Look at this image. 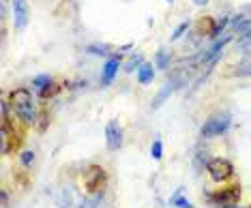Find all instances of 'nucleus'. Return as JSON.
<instances>
[{
	"instance_id": "nucleus-1",
	"label": "nucleus",
	"mask_w": 251,
	"mask_h": 208,
	"mask_svg": "<svg viewBox=\"0 0 251 208\" xmlns=\"http://www.w3.org/2000/svg\"><path fill=\"white\" fill-rule=\"evenodd\" d=\"M9 105L13 107L15 116H18L26 127L37 125V116H39V114H37V109H35V103H32L30 90H26V88H15V90L9 95Z\"/></svg>"
},
{
	"instance_id": "nucleus-2",
	"label": "nucleus",
	"mask_w": 251,
	"mask_h": 208,
	"mask_svg": "<svg viewBox=\"0 0 251 208\" xmlns=\"http://www.w3.org/2000/svg\"><path fill=\"white\" fill-rule=\"evenodd\" d=\"M82 181H84V187H86L88 193L99 195V191H103V187H105V182H107L105 167H101V165H88L86 170H84Z\"/></svg>"
},
{
	"instance_id": "nucleus-3",
	"label": "nucleus",
	"mask_w": 251,
	"mask_h": 208,
	"mask_svg": "<svg viewBox=\"0 0 251 208\" xmlns=\"http://www.w3.org/2000/svg\"><path fill=\"white\" fill-rule=\"evenodd\" d=\"M206 200L210 204H215L217 208H224V206H236L238 200H241V184H230L226 189H219L215 193H208Z\"/></svg>"
},
{
	"instance_id": "nucleus-4",
	"label": "nucleus",
	"mask_w": 251,
	"mask_h": 208,
	"mask_svg": "<svg viewBox=\"0 0 251 208\" xmlns=\"http://www.w3.org/2000/svg\"><path fill=\"white\" fill-rule=\"evenodd\" d=\"M206 172L215 182H226V181H230L232 174H234V165L227 159L217 157V159H210L206 163Z\"/></svg>"
},
{
	"instance_id": "nucleus-5",
	"label": "nucleus",
	"mask_w": 251,
	"mask_h": 208,
	"mask_svg": "<svg viewBox=\"0 0 251 208\" xmlns=\"http://www.w3.org/2000/svg\"><path fill=\"white\" fill-rule=\"evenodd\" d=\"M230 127V116L227 114H215L210 116L202 127V137H217L221 133H226Z\"/></svg>"
},
{
	"instance_id": "nucleus-6",
	"label": "nucleus",
	"mask_w": 251,
	"mask_h": 208,
	"mask_svg": "<svg viewBox=\"0 0 251 208\" xmlns=\"http://www.w3.org/2000/svg\"><path fill=\"white\" fill-rule=\"evenodd\" d=\"M28 20H30V7H28V0H13V22H15V30H18V32L26 30Z\"/></svg>"
},
{
	"instance_id": "nucleus-7",
	"label": "nucleus",
	"mask_w": 251,
	"mask_h": 208,
	"mask_svg": "<svg viewBox=\"0 0 251 208\" xmlns=\"http://www.w3.org/2000/svg\"><path fill=\"white\" fill-rule=\"evenodd\" d=\"M105 140H107V148H110L112 153L123 146V129H121V125H118L116 120H110V123H107Z\"/></svg>"
},
{
	"instance_id": "nucleus-8",
	"label": "nucleus",
	"mask_w": 251,
	"mask_h": 208,
	"mask_svg": "<svg viewBox=\"0 0 251 208\" xmlns=\"http://www.w3.org/2000/svg\"><path fill=\"white\" fill-rule=\"evenodd\" d=\"M118 69H121V56H110L103 65V71H101V86H110L116 78Z\"/></svg>"
},
{
	"instance_id": "nucleus-9",
	"label": "nucleus",
	"mask_w": 251,
	"mask_h": 208,
	"mask_svg": "<svg viewBox=\"0 0 251 208\" xmlns=\"http://www.w3.org/2000/svg\"><path fill=\"white\" fill-rule=\"evenodd\" d=\"M176 88H178V78H174V79H170V82H165V84L161 86V90L157 92V97L152 99V105H151V107H152V109H159L165 101L170 99V95H172Z\"/></svg>"
},
{
	"instance_id": "nucleus-10",
	"label": "nucleus",
	"mask_w": 251,
	"mask_h": 208,
	"mask_svg": "<svg viewBox=\"0 0 251 208\" xmlns=\"http://www.w3.org/2000/svg\"><path fill=\"white\" fill-rule=\"evenodd\" d=\"M215 17H200L198 20V34H202V37H215Z\"/></svg>"
},
{
	"instance_id": "nucleus-11",
	"label": "nucleus",
	"mask_w": 251,
	"mask_h": 208,
	"mask_svg": "<svg viewBox=\"0 0 251 208\" xmlns=\"http://www.w3.org/2000/svg\"><path fill=\"white\" fill-rule=\"evenodd\" d=\"M152 79H155V69H152V65L144 62V65L138 69V82L142 86H146V84H152Z\"/></svg>"
},
{
	"instance_id": "nucleus-12",
	"label": "nucleus",
	"mask_w": 251,
	"mask_h": 208,
	"mask_svg": "<svg viewBox=\"0 0 251 208\" xmlns=\"http://www.w3.org/2000/svg\"><path fill=\"white\" fill-rule=\"evenodd\" d=\"M182 191H185V187L176 189V193L170 198V206H174V208H196L187 198H182Z\"/></svg>"
},
{
	"instance_id": "nucleus-13",
	"label": "nucleus",
	"mask_w": 251,
	"mask_h": 208,
	"mask_svg": "<svg viewBox=\"0 0 251 208\" xmlns=\"http://www.w3.org/2000/svg\"><path fill=\"white\" fill-rule=\"evenodd\" d=\"M170 60H172V54H170L168 50H159L157 56H155V67L157 69H168Z\"/></svg>"
},
{
	"instance_id": "nucleus-14",
	"label": "nucleus",
	"mask_w": 251,
	"mask_h": 208,
	"mask_svg": "<svg viewBox=\"0 0 251 208\" xmlns=\"http://www.w3.org/2000/svg\"><path fill=\"white\" fill-rule=\"evenodd\" d=\"M142 65H144V56H142V54H135V56H131V58L127 60V65H125V71H127V73H133V71H138Z\"/></svg>"
},
{
	"instance_id": "nucleus-15",
	"label": "nucleus",
	"mask_w": 251,
	"mask_h": 208,
	"mask_svg": "<svg viewBox=\"0 0 251 208\" xmlns=\"http://www.w3.org/2000/svg\"><path fill=\"white\" fill-rule=\"evenodd\" d=\"M60 92V86L56 84V82H52V84H48L43 90H39V97H41L43 101H48V99H52V97H56Z\"/></svg>"
},
{
	"instance_id": "nucleus-16",
	"label": "nucleus",
	"mask_w": 251,
	"mask_h": 208,
	"mask_svg": "<svg viewBox=\"0 0 251 208\" xmlns=\"http://www.w3.org/2000/svg\"><path fill=\"white\" fill-rule=\"evenodd\" d=\"M58 206L60 208H73V193H71V189H62L60 195H58Z\"/></svg>"
},
{
	"instance_id": "nucleus-17",
	"label": "nucleus",
	"mask_w": 251,
	"mask_h": 208,
	"mask_svg": "<svg viewBox=\"0 0 251 208\" xmlns=\"http://www.w3.org/2000/svg\"><path fill=\"white\" fill-rule=\"evenodd\" d=\"M54 79H52V75H48V73H41V75H37L35 79H32V88L35 90H43L48 84H52Z\"/></svg>"
},
{
	"instance_id": "nucleus-18",
	"label": "nucleus",
	"mask_w": 251,
	"mask_h": 208,
	"mask_svg": "<svg viewBox=\"0 0 251 208\" xmlns=\"http://www.w3.org/2000/svg\"><path fill=\"white\" fill-rule=\"evenodd\" d=\"M48 125H50V114H48V109H43V112L37 116V131L39 133H45V131H48Z\"/></svg>"
},
{
	"instance_id": "nucleus-19",
	"label": "nucleus",
	"mask_w": 251,
	"mask_h": 208,
	"mask_svg": "<svg viewBox=\"0 0 251 208\" xmlns=\"http://www.w3.org/2000/svg\"><path fill=\"white\" fill-rule=\"evenodd\" d=\"M151 157L155 159V161H159L163 157V144H161V140H159V137H155V140H152V146H151Z\"/></svg>"
},
{
	"instance_id": "nucleus-20",
	"label": "nucleus",
	"mask_w": 251,
	"mask_h": 208,
	"mask_svg": "<svg viewBox=\"0 0 251 208\" xmlns=\"http://www.w3.org/2000/svg\"><path fill=\"white\" fill-rule=\"evenodd\" d=\"M20 161L28 170V167H32V163H35V153H32V150H24V153L20 155Z\"/></svg>"
},
{
	"instance_id": "nucleus-21",
	"label": "nucleus",
	"mask_w": 251,
	"mask_h": 208,
	"mask_svg": "<svg viewBox=\"0 0 251 208\" xmlns=\"http://www.w3.org/2000/svg\"><path fill=\"white\" fill-rule=\"evenodd\" d=\"M187 30H189V22H182V24H180V26L174 30V34H172V41H178V39H180V37H182V34H185Z\"/></svg>"
},
{
	"instance_id": "nucleus-22",
	"label": "nucleus",
	"mask_w": 251,
	"mask_h": 208,
	"mask_svg": "<svg viewBox=\"0 0 251 208\" xmlns=\"http://www.w3.org/2000/svg\"><path fill=\"white\" fill-rule=\"evenodd\" d=\"M88 52H90V54H97V56H107V54H110L105 45H90Z\"/></svg>"
},
{
	"instance_id": "nucleus-23",
	"label": "nucleus",
	"mask_w": 251,
	"mask_h": 208,
	"mask_svg": "<svg viewBox=\"0 0 251 208\" xmlns=\"http://www.w3.org/2000/svg\"><path fill=\"white\" fill-rule=\"evenodd\" d=\"M234 30H236L238 34L249 32V30H251V20H247V17H245V20H243V22H241V24H238L236 28H234Z\"/></svg>"
},
{
	"instance_id": "nucleus-24",
	"label": "nucleus",
	"mask_w": 251,
	"mask_h": 208,
	"mask_svg": "<svg viewBox=\"0 0 251 208\" xmlns=\"http://www.w3.org/2000/svg\"><path fill=\"white\" fill-rule=\"evenodd\" d=\"M234 75H238V78H249V75H251V62H249V65L238 67L236 71H234Z\"/></svg>"
},
{
	"instance_id": "nucleus-25",
	"label": "nucleus",
	"mask_w": 251,
	"mask_h": 208,
	"mask_svg": "<svg viewBox=\"0 0 251 208\" xmlns=\"http://www.w3.org/2000/svg\"><path fill=\"white\" fill-rule=\"evenodd\" d=\"M230 24V20H227V17H221L219 22H217V28H215V37H219L221 32H224V28Z\"/></svg>"
},
{
	"instance_id": "nucleus-26",
	"label": "nucleus",
	"mask_w": 251,
	"mask_h": 208,
	"mask_svg": "<svg viewBox=\"0 0 251 208\" xmlns=\"http://www.w3.org/2000/svg\"><path fill=\"white\" fill-rule=\"evenodd\" d=\"M97 204H99V195H97L95 200H82L79 208H97Z\"/></svg>"
},
{
	"instance_id": "nucleus-27",
	"label": "nucleus",
	"mask_w": 251,
	"mask_h": 208,
	"mask_svg": "<svg viewBox=\"0 0 251 208\" xmlns=\"http://www.w3.org/2000/svg\"><path fill=\"white\" fill-rule=\"evenodd\" d=\"M0 198H2V208H7L9 206V195H7V191H0Z\"/></svg>"
},
{
	"instance_id": "nucleus-28",
	"label": "nucleus",
	"mask_w": 251,
	"mask_h": 208,
	"mask_svg": "<svg viewBox=\"0 0 251 208\" xmlns=\"http://www.w3.org/2000/svg\"><path fill=\"white\" fill-rule=\"evenodd\" d=\"M193 2H196V4H200V7H202V4H206L208 0H193Z\"/></svg>"
},
{
	"instance_id": "nucleus-29",
	"label": "nucleus",
	"mask_w": 251,
	"mask_h": 208,
	"mask_svg": "<svg viewBox=\"0 0 251 208\" xmlns=\"http://www.w3.org/2000/svg\"><path fill=\"white\" fill-rule=\"evenodd\" d=\"M224 208H238V206H224Z\"/></svg>"
},
{
	"instance_id": "nucleus-30",
	"label": "nucleus",
	"mask_w": 251,
	"mask_h": 208,
	"mask_svg": "<svg viewBox=\"0 0 251 208\" xmlns=\"http://www.w3.org/2000/svg\"><path fill=\"white\" fill-rule=\"evenodd\" d=\"M168 2H172V0H168Z\"/></svg>"
},
{
	"instance_id": "nucleus-31",
	"label": "nucleus",
	"mask_w": 251,
	"mask_h": 208,
	"mask_svg": "<svg viewBox=\"0 0 251 208\" xmlns=\"http://www.w3.org/2000/svg\"><path fill=\"white\" fill-rule=\"evenodd\" d=\"M249 208H251V206H249Z\"/></svg>"
}]
</instances>
